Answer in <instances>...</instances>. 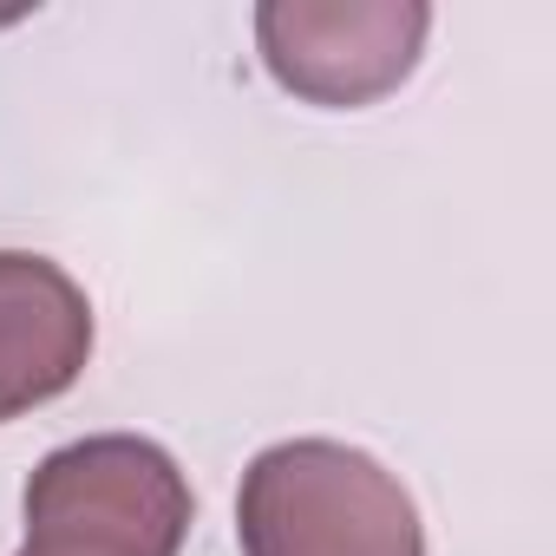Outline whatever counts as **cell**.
Listing matches in <instances>:
<instances>
[{"mask_svg":"<svg viewBox=\"0 0 556 556\" xmlns=\"http://www.w3.org/2000/svg\"><path fill=\"white\" fill-rule=\"evenodd\" d=\"M242 556H426L413 491L361 445L282 439L236 491Z\"/></svg>","mask_w":556,"mask_h":556,"instance_id":"obj_1","label":"cell"},{"mask_svg":"<svg viewBox=\"0 0 556 556\" xmlns=\"http://www.w3.org/2000/svg\"><path fill=\"white\" fill-rule=\"evenodd\" d=\"M21 504H27V536L40 543L177 556L190 536V484L177 458L131 432H99L47 452Z\"/></svg>","mask_w":556,"mask_h":556,"instance_id":"obj_2","label":"cell"},{"mask_svg":"<svg viewBox=\"0 0 556 556\" xmlns=\"http://www.w3.org/2000/svg\"><path fill=\"white\" fill-rule=\"evenodd\" d=\"M426 34L432 8L419 0H262L255 8V47L275 86L328 112H354L406 86Z\"/></svg>","mask_w":556,"mask_h":556,"instance_id":"obj_3","label":"cell"},{"mask_svg":"<svg viewBox=\"0 0 556 556\" xmlns=\"http://www.w3.org/2000/svg\"><path fill=\"white\" fill-rule=\"evenodd\" d=\"M92 361V302L47 255L0 249V426L60 400Z\"/></svg>","mask_w":556,"mask_h":556,"instance_id":"obj_4","label":"cell"},{"mask_svg":"<svg viewBox=\"0 0 556 556\" xmlns=\"http://www.w3.org/2000/svg\"><path fill=\"white\" fill-rule=\"evenodd\" d=\"M21 556H118V549H92V543H40V536H27Z\"/></svg>","mask_w":556,"mask_h":556,"instance_id":"obj_5","label":"cell"}]
</instances>
